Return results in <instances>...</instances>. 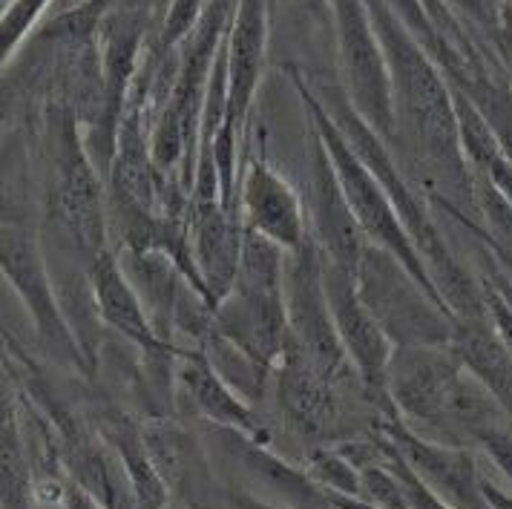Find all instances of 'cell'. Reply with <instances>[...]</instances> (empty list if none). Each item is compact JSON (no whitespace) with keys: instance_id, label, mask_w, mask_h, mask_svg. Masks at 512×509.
Here are the masks:
<instances>
[{"instance_id":"obj_1","label":"cell","mask_w":512,"mask_h":509,"mask_svg":"<svg viewBox=\"0 0 512 509\" xmlns=\"http://www.w3.org/2000/svg\"><path fill=\"white\" fill-rule=\"evenodd\" d=\"M366 12L392 75L397 141L406 139L418 150L432 176L449 193L443 202L446 208L455 210L464 202L475 208L472 173L461 150L452 90L443 72L400 24L392 3H366Z\"/></svg>"},{"instance_id":"obj_2","label":"cell","mask_w":512,"mask_h":509,"mask_svg":"<svg viewBox=\"0 0 512 509\" xmlns=\"http://www.w3.org/2000/svg\"><path fill=\"white\" fill-rule=\"evenodd\" d=\"M285 251L245 231L231 294L210 314V337L239 351L262 374H274L288 343L282 302Z\"/></svg>"},{"instance_id":"obj_3","label":"cell","mask_w":512,"mask_h":509,"mask_svg":"<svg viewBox=\"0 0 512 509\" xmlns=\"http://www.w3.org/2000/svg\"><path fill=\"white\" fill-rule=\"evenodd\" d=\"M49 187L47 205L52 222L70 236L75 254L90 265L110 248L107 196L98 167L87 153L81 124L67 101L55 98L47 110Z\"/></svg>"},{"instance_id":"obj_4","label":"cell","mask_w":512,"mask_h":509,"mask_svg":"<svg viewBox=\"0 0 512 509\" xmlns=\"http://www.w3.org/2000/svg\"><path fill=\"white\" fill-rule=\"evenodd\" d=\"M288 72H291L294 90H297L300 101H303L305 113H308V127L314 130L317 139L323 141L328 159H331V167H334V176H337V182L343 187V196L349 202L351 216H354L360 233L366 236V242L395 256L397 262L412 274V279L418 282L420 288L438 302L441 308H446L441 297H438V291H435V285H432V279L426 274L423 262H420L415 245L409 242V236L403 231L389 196L383 193L380 182L366 170V164L357 159V153L349 147V141L340 133V127L334 124V118L328 116L326 107L320 104L317 93L300 78V70L288 67Z\"/></svg>"},{"instance_id":"obj_5","label":"cell","mask_w":512,"mask_h":509,"mask_svg":"<svg viewBox=\"0 0 512 509\" xmlns=\"http://www.w3.org/2000/svg\"><path fill=\"white\" fill-rule=\"evenodd\" d=\"M357 294L395 348H449L455 320L432 300L395 256L366 245L357 265Z\"/></svg>"},{"instance_id":"obj_6","label":"cell","mask_w":512,"mask_h":509,"mask_svg":"<svg viewBox=\"0 0 512 509\" xmlns=\"http://www.w3.org/2000/svg\"><path fill=\"white\" fill-rule=\"evenodd\" d=\"M337 29V58L343 75V98L386 147L397 141L395 95L383 47L374 35L366 3H328Z\"/></svg>"},{"instance_id":"obj_7","label":"cell","mask_w":512,"mask_h":509,"mask_svg":"<svg viewBox=\"0 0 512 509\" xmlns=\"http://www.w3.org/2000/svg\"><path fill=\"white\" fill-rule=\"evenodd\" d=\"M0 274L6 277L9 288L18 294V300L24 302L44 348H49L67 366H75L81 371L90 369V363L67 323V314L61 308L41 239L35 236L32 228L0 225Z\"/></svg>"},{"instance_id":"obj_8","label":"cell","mask_w":512,"mask_h":509,"mask_svg":"<svg viewBox=\"0 0 512 509\" xmlns=\"http://www.w3.org/2000/svg\"><path fill=\"white\" fill-rule=\"evenodd\" d=\"M282 302L288 340L303 351V357L326 377L337 383L349 366V357L340 346L334 320L328 311L326 285H323V254L308 236L300 251L285 254L282 265Z\"/></svg>"},{"instance_id":"obj_9","label":"cell","mask_w":512,"mask_h":509,"mask_svg":"<svg viewBox=\"0 0 512 509\" xmlns=\"http://www.w3.org/2000/svg\"><path fill=\"white\" fill-rule=\"evenodd\" d=\"M323 285H326V300L331 320H334V331H337L340 346L349 357L351 371L363 383V389L369 394V400H374V406L383 409L392 420L397 415L392 409L389 392H386V383H389V363H392L395 346L386 340V334L380 331V325L374 323L369 308L360 300L354 274L343 271L334 262H328L326 256H323Z\"/></svg>"},{"instance_id":"obj_10","label":"cell","mask_w":512,"mask_h":509,"mask_svg":"<svg viewBox=\"0 0 512 509\" xmlns=\"http://www.w3.org/2000/svg\"><path fill=\"white\" fill-rule=\"evenodd\" d=\"M466 389L464 366L449 348H395L386 392L397 417L452 426Z\"/></svg>"},{"instance_id":"obj_11","label":"cell","mask_w":512,"mask_h":509,"mask_svg":"<svg viewBox=\"0 0 512 509\" xmlns=\"http://www.w3.org/2000/svg\"><path fill=\"white\" fill-rule=\"evenodd\" d=\"M308 139H311V164H308L311 170H308V196H305L308 199L305 202L308 233L328 262L340 265L349 274H357V265L366 254L369 242L351 216L349 202L334 176V167H331L323 141L314 136V130Z\"/></svg>"},{"instance_id":"obj_12","label":"cell","mask_w":512,"mask_h":509,"mask_svg":"<svg viewBox=\"0 0 512 509\" xmlns=\"http://www.w3.org/2000/svg\"><path fill=\"white\" fill-rule=\"evenodd\" d=\"M239 216L242 228L268 239L285 254L300 251L308 242V219L300 193L282 179L265 159V147L251 156L239 185Z\"/></svg>"},{"instance_id":"obj_13","label":"cell","mask_w":512,"mask_h":509,"mask_svg":"<svg viewBox=\"0 0 512 509\" xmlns=\"http://www.w3.org/2000/svg\"><path fill=\"white\" fill-rule=\"evenodd\" d=\"M383 435L415 469L423 484L446 509H492L481 489V472L475 458L458 446H441L418 438L400 417L383 423Z\"/></svg>"},{"instance_id":"obj_14","label":"cell","mask_w":512,"mask_h":509,"mask_svg":"<svg viewBox=\"0 0 512 509\" xmlns=\"http://www.w3.org/2000/svg\"><path fill=\"white\" fill-rule=\"evenodd\" d=\"M87 279H90V291H93L95 314L101 317V323L110 325L124 340H130L133 346H139L150 357L173 360L182 354L156 331L139 291L133 288V282L127 279L118 256L110 248L101 251L87 265Z\"/></svg>"},{"instance_id":"obj_15","label":"cell","mask_w":512,"mask_h":509,"mask_svg":"<svg viewBox=\"0 0 512 509\" xmlns=\"http://www.w3.org/2000/svg\"><path fill=\"white\" fill-rule=\"evenodd\" d=\"M242 216L222 210L219 202L187 208V239L193 265L205 285L210 311L231 294L239 251H242Z\"/></svg>"},{"instance_id":"obj_16","label":"cell","mask_w":512,"mask_h":509,"mask_svg":"<svg viewBox=\"0 0 512 509\" xmlns=\"http://www.w3.org/2000/svg\"><path fill=\"white\" fill-rule=\"evenodd\" d=\"M274 374H277V403L285 423L297 435L323 438L337 415L334 394H331L334 383H328L291 340L285 343L282 363Z\"/></svg>"},{"instance_id":"obj_17","label":"cell","mask_w":512,"mask_h":509,"mask_svg":"<svg viewBox=\"0 0 512 509\" xmlns=\"http://www.w3.org/2000/svg\"><path fill=\"white\" fill-rule=\"evenodd\" d=\"M176 360H179L176 380L199 415L228 432L242 435V438L262 435V423L254 409L242 400V394L236 392L219 371L213 369L205 351H187V354L182 351Z\"/></svg>"},{"instance_id":"obj_18","label":"cell","mask_w":512,"mask_h":509,"mask_svg":"<svg viewBox=\"0 0 512 509\" xmlns=\"http://www.w3.org/2000/svg\"><path fill=\"white\" fill-rule=\"evenodd\" d=\"M449 351L512 417V354L487 320H455Z\"/></svg>"},{"instance_id":"obj_19","label":"cell","mask_w":512,"mask_h":509,"mask_svg":"<svg viewBox=\"0 0 512 509\" xmlns=\"http://www.w3.org/2000/svg\"><path fill=\"white\" fill-rule=\"evenodd\" d=\"M141 438H144L150 463L159 472L167 492L196 504L205 492L202 489L205 469H202L199 452H196L190 435L170 417H153V420L141 423Z\"/></svg>"},{"instance_id":"obj_20","label":"cell","mask_w":512,"mask_h":509,"mask_svg":"<svg viewBox=\"0 0 512 509\" xmlns=\"http://www.w3.org/2000/svg\"><path fill=\"white\" fill-rule=\"evenodd\" d=\"M101 438L107 440V446L116 452L118 463L124 469V478H127L130 492H133L136 509L167 507L170 492L150 463L139 423H133L130 417L118 415V412H107L101 417Z\"/></svg>"},{"instance_id":"obj_21","label":"cell","mask_w":512,"mask_h":509,"mask_svg":"<svg viewBox=\"0 0 512 509\" xmlns=\"http://www.w3.org/2000/svg\"><path fill=\"white\" fill-rule=\"evenodd\" d=\"M32 162L24 127L0 133V225L32 228Z\"/></svg>"},{"instance_id":"obj_22","label":"cell","mask_w":512,"mask_h":509,"mask_svg":"<svg viewBox=\"0 0 512 509\" xmlns=\"http://www.w3.org/2000/svg\"><path fill=\"white\" fill-rule=\"evenodd\" d=\"M0 509H35L29 443L18 420L0 426Z\"/></svg>"},{"instance_id":"obj_23","label":"cell","mask_w":512,"mask_h":509,"mask_svg":"<svg viewBox=\"0 0 512 509\" xmlns=\"http://www.w3.org/2000/svg\"><path fill=\"white\" fill-rule=\"evenodd\" d=\"M47 6L49 3L41 0H18L6 6V12L0 15V72L6 70L18 47L35 32V24L41 21Z\"/></svg>"},{"instance_id":"obj_24","label":"cell","mask_w":512,"mask_h":509,"mask_svg":"<svg viewBox=\"0 0 512 509\" xmlns=\"http://www.w3.org/2000/svg\"><path fill=\"white\" fill-rule=\"evenodd\" d=\"M311 478L320 484L323 492H334V495H349V498H360V475L351 466V461L343 452H317L311 458Z\"/></svg>"},{"instance_id":"obj_25","label":"cell","mask_w":512,"mask_h":509,"mask_svg":"<svg viewBox=\"0 0 512 509\" xmlns=\"http://www.w3.org/2000/svg\"><path fill=\"white\" fill-rule=\"evenodd\" d=\"M510 417V415H507ZM475 438L484 443V449L489 452V458L495 461V466L512 481V423L507 426L504 417L492 420L489 426H484Z\"/></svg>"},{"instance_id":"obj_26","label":"cell","mask_w":512,"mask_h":509,"mask_svg":"<svg viewBox=\"0 0 512 509\" xmlns=\"http://www.w3.org/2000/svg\"><path fill=\"white\" fill-rule=\"evenodd\" d=\"M15 420H18V394H15V386H12L9 369L0 360V426L15 423Z\"/></svg>"},{"instance_id":"obj_27","label":"cell","mask_w":512,"mask_h":509,"mask_svg":"<svg viewBox=\"0 0 512 509\" xmlns=\"http://www.w3.org/2000/svg\"><path fill=\"white\" fill-rule=\"evenodd\" d=\"M487 179L495 185V190L512 205V162L507 156H501L498 162L487 170Z\"/></svg>"},{"instance_id":"obj_28","label":"cell","mask_w":512,"mask_h":509,"mask_svg":"<svg viewBox=\"0 0 512 509\" xmlns=\"http://www.w3.org/2000/svg\"><path fill=\"white\" fill-rule=\"evenodd\" d=\"M484 282L512 308V268L504 265V271H489V277Z\"/></svg>"},{"instance_id":"obj_29","label":"cell","mask_w":512,"mask_h":509,"mask_svg":"<svg viewBox=\"0 0 512 509\" xmlns=\"http://www.w3.org/2000/svg\"><path fill=\"white\" fill-rule=\"evenodd\" d=\"M225 504H228V509H285L265 501V498H259V495H251V492H231L225 498Z\"/></svg>"},{"instance_id":"obj_30","label":"cell","mask_w":512,"mask_h":509,"mask_svg":"<svg viewBox=\"0 0 512 509\" xmlns=\"http://www.w3.org/2000/svg\"><path fill=\"white\" fill-rule=\"evenodd\" d=\"M64 509H101L93 495H87L78 484H70L64 489Z\"/></svg>"},{"instance_id":"obj_31","label":"cell","mask_w":512,"mask_h":509,"mask_svg":"<svg viewBox=\"0 0 512 509\" xmlns=\"http://www.w3.org/2000/svg\"><path fill=\"white\" fill-rule=\"evenodd\" d=\"M481 489H484V498H487V504L492 509H512V495L501 492V489L492 484L489 478H484V475H481Z\"/></svg>"},{"instance_id":"obj_32","label":"cell","mask_w":512,"mask_h":509,"mask_svg":"<svg viewBox=\"0 0 512 509\" xmlns=\"http://www.w3.org/2000/svg\"><path fill=\"white\" fill-rule=\"evenodd\" d=\"M35 509H64V504H41V507Z\"/></svg>"}]
</instances>
